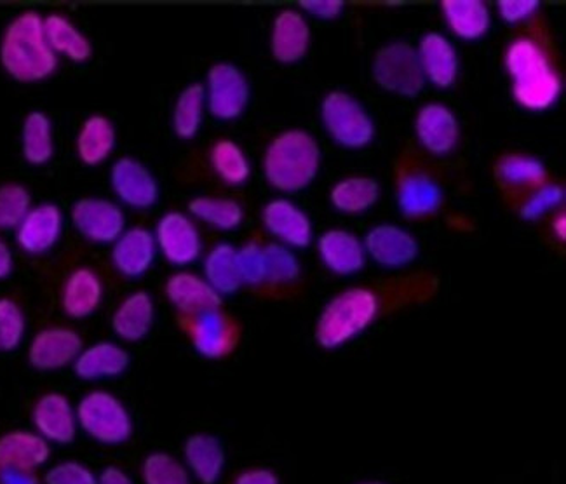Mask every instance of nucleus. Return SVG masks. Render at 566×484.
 I'll return each instance as SVG.
<instances>
[{"mask_svg":"<svg viewBox=\"0 0 566 484\" xmlns=\"http://www.w3.org/2000/svg\"><path fill=\"white\" fill-rule=\"evenodd\" d=\"M57 65L60 60L45 39L42 14L23 11L9 21L0 35V66L14 83H44Z\"/></svg>","mask_w":566,"mask_h":484,"instance_id":"obj_1","label":"nucleus"},{"mask_svg":"<svg viewBox=\"0 0 566 484\" xmlns=\"http://www.w3.org/2000/svg\"><path fill=\"white\" fill-rule=\"evenodd\" d=\"M504 65L514 102L525 111H551L562 98V75L537 41L517 39L511 42Z\"/></svg>","mask_w":566,"mask_h":484,"instance_id":"obj_2","label":"nucleus"},{"mask_svg":"<svg viewBox=\"0 0 566 484\" xmlns=\"http://www.w3.org/2000/svg\"><path fill=\"white\" fill-rule=\"evenodd\" d=\"M321 147L304 129H286L272 138L263 154V175L272 189L302 192L312 186L321 169Z\"/></svg>","mask_w":566,"mask_h":484,"instance_id":"obj_3","label":"nucleus"},{"mask_svg":"<svg viewBox=\"0 0 566 484\" xmlns=\"http://www.w3.org/2000/svg\"><path fill=\"white\" fill-rule=\"evenodd\" d=\"M377 316V295L368 287H349L321 311L314 337L323 349H340L374 325Z\"/></svg>","mask_w":566,"mask_h":484,"instance_id":"obj_4","label":"nucleus"},{"mask_svg":"<svg viewBox=\"0 0 566 484\" xmlns=\"http://www.w3.org/2000/svg\"><path fill=\"white\" fill-rule=\"evenodd\" d=\"M78 431L102 446L128 443L135 432L132 411L108 390H90L75 404Z\"/></svg>","mask_w":566,"mask_h":484,"instance_id":"obj_5","label":"nucleus"},{"mask_svg":"<svg viewBox=\"0 0 566 484\" xmlns=\"http://www.w3.org/2000/svg\"><path fill=\"white\" fill-rule=\"evenodd\" d=\"M321 120L335 144L350 150L368 147L377 128L361 103L345 91H332L321 102Z\"/></svg>","mask_w":566,"mask_h":484,"instance_id":"obj_6","label":"nucleus"},{"mask_svg":"<svg viewBox=\"0 0 566 484\" xmlns=\"http://www.w3.org/2000/svg\"><path fill=\"white\" fill-rule=\"evenodd\" d=\"M375 83L392 95L415 98L426 86L419 54L408 42H389L374 57Z\"/></svg>","mask_w":566,"mask_h":484,"instance_id":"obj_7","label":"nucleus"},{"mask_svg":"<svg viewBox=\"0 0 566 484\" xmlns=\"http://www.w3.org/2000/svg\"><path fill=\"white\" fill-rule=\"evenodd\" d=\"M206 107L218 120H235L247 112L251 86L247 74L234 63L220 62L206 75Z\"/></svg>","mask_w":566,"mask_h":484,"instance_id":"obj_8","label":"nucleus"},{"mask_svg":"<svg viewBox=\"0 0 566 484\" xmlns=\"http://www.w3.org/2000/svg\"><path fill=\"white\" fill-rule=\"evenodd\" d=\"M71 222L84 241L99 246H112L126 230V214L119 202L95 196L77 199L72 204Z\"/></svg>","mask_w":566,"mask_h":484,"instance_id":"obj_9","label":"nucleus"},{"mask_svg":"<svg viewBox=\"0 0 566 484\" xmlns=\"http://www.w3.org/2000/svg\"><path fill=\"white\" fill-rule=\"evenodd\" d=\"M153 232L157 253L165 256L172 267H189L201 256V232L190 214L168 211L159 218Z\"/></svg>","mask_w":566,"mask_h":484,"instance_id":"obj_10","label":"nucleus"},{"mask_svg":"<svg viewBox=\"0 0 566 484\" xmlns=\"http://www.w3.org/2000/svg\"><path fill=\"white\" fill-rule=\"evenodd\" d=\"M111 189L119 204L147 211L157 204L160 187L154 172L132 156H123L111 166Z\"/></svg>","mask_w":566,"mask_h":484,"instance_id":"obj_11","label":"nucleus"},{"mask_svg":"<svg viewBox=\"0 0 566 484\" xmlns=\"http://www.w3.org/2000/svg\"><path fill=\"white\" fill-rule=\"evenodd\" d=\"M83 347V338L75 329L50 326L33 335L27 350V359L33 370L51 373L74 365Z\"/></svg>","mask_w":566,"mask_h":484,"instance_id":"obj_12","label":"nucleus"},{"mask_svg":"<svg viewBox=\"0 0 566 484\" xmlns=\"http://www.w3.org/2000/svg\"><path fill=\"white\" fill-rule=\"evenodd\" d=\"M65 230V214L54 202H39L14 230L18 248L30 256H42L56 248Z\"/></svg>","mask_w":566,"mask_h":484,"instance_id":"obj_13","label":"nucleus"},{"mask_svg":"<svg viewBox=\"0 0 566 484\" xmlns=\"http://www.w3.org/2000/svg\"><path fill=\"white\" fill-rule=\"evenodd\" d=\"M33 431L53 446H66L77 438L78 422L75 404L62 392H45L33 402Z\"/></svg>","mask_w":566,"mask_h":484,"instance_id":"obj_14","label":"nucleus"},{"mask_svg":"<svg viewBox=\"0 0 566 484\" xmlns=\"http://www.w3.org/2000/svg\"><path fill=\"white\" fill-rule=\"evenodd\" d=\"M189 338L199 356L218 361L238 347L239 326L222 308H214L189 319Z\"/></svg>","mask_w":566,"mask_h":484,"instance_id":"obj_15","label":"nucleus"},{"mask_svg":"<svg viewBox=\"0 0 566 484\" xmlns=\"http://www.w3.org/2000/svg\"><path fill=\"white\" fill-rule=\"evenodd\" d=\"M263 227L272 238L290 250L311 246L314 238L311 218L298 204L286 198L272 199L262 211Z\"/></svg>","mask_w":566,"mask_h":484,"instance_id":"obj_16","label":"nucleus"},{"mask_svg":"<svg viewBox=\"0 0 566 484\" xmlns=\"http://www.w3.org/2000/svg\"><path fill=\"white\" fill-rule=\"evenodd\" d=\"M156 256L154 232L145 227H126L112 244V265L126 280H140L142 275L153 269Z\"/></svg>","mask_w":566,"mask_h":484,"instance_id":"obj_17","label":"nucleus"},{"mask_svg":"<svg viewBox=\"0 0 566 484\" xmlns=\"http://www.w3.org/2000/svg\"><path fill=\"white\" fill-rule=\"evenodd\" d=\"M420 145L432 156H450L460 144V124L443 103H427L415 119Z\"/></svg>","mask_w":566,"mask_h":484,"instance_id":"obj_18","label":"nucleus"},{"mask_svg":"<svg viewBox=\"0 0 566 484\" xmlns=\"http://www.w3.org/2000/svg\"><path fill=\"white\" fill-rule=\"evenodd\" d=\"M363 246H365L366 256L386 269L407 267L420 253L417 239L408 230L390 223H382L369 230Z\"/></svg>","mask_w":566,"mask_h":484,"instance_id":"obj_19","label":"nucleus"},{"mask_svg":"<svg viewBox=\"0 0 566 484\" xmlns=\"http://www.w3.org/2000/svg\"><path fill=\"white\" fill-rule=\"evenodd\" d=\"M165 293L172 308L187 319L222 308V296L214 292L202 275L192 272L180 271L169 275Z\"/></svg>","mask_w":566,"mask_h":484,"instance_id":"obj_20","label":"nucleus"},{"mask_svg":"<svg viewBox=\"0 0 566 484\" xmlns=\"http://www.w3.org/2000/svg\"><path fill=\"white\" fill-rule=\"evenodd\" d=\"M132 365V356L117 341L99 340L84 345L72 370L84 382H102L123 377Z\"/></svg>","mask_w":566,"mask_h":484,"instance_id":"obj_21","label":"nucleus"},{"mask_svg":"<svg viewBox=\"0 0 566 484\" xmlns=\"http://www.w3.org/2000/svg\"><path fill=\"white\" fill-rule=\"evenodd\" d=\"M311 48V27L305 14L284 9L272 21L271 53L275 62L295 65L307 56Z\"/></svg>","mask_w":566,"mask_h":484,"instance_id":"obj_22","label":"nucleus"},{"mask_svg":"<svg viewBox=\"0 0 566 484\" xmlns=\"http://www.w3.org/2000/svg\"><path fill=\"white\" fill-rule=\"evenodd\" d=\"M181 462L193 481L201 484H217L222 480L226 471V448L217 435L210 432H196L185 440Z\"/></svg>","mask_w":566,"mask_h":484,"instance_id":"obj_23","label":"nucleus"},{"mask_svg":"<svg viewBox=\"0 0 566 484\" xmlns=\"http://www.w3.org/2000/svg\"><path fill=\"white\" fill-rule=\"evenodd\" d=\"M156 320V304L150 293L138 290L120 299L111 317L115 337L126 344H136L148 337Z\"/></svg>","mask_w":566,"mask_h":484,"instance_id":"obj_24","label":"nucleus"},{"mask_svg":"<svg viewBox=\"0 0 566 484\" xmlns=\"http://www.w3.org/2000/svg\"><path fill=\"white\" fill-rule=\"evenodd\" d=\"M417 54L426 83L434 84L441 90H448L457 83L460 74L459 54L443 33H426Z\"/></svg>","mask_w":566,"mask_h":484,"instance_id":"obj_25","label":"nucleus"},{"mask_svg":"<svg viewBox=\"0 0 566 484\" xmlns=\"http://www.w3.org/2000/svg\"><path fill=\"white\" fill-rule=\"evenodd\" d=\"M103 295H105V287H103L102 277L93 269L78 267L66 275L60 302L65 316L84 320L98 311Z\"/></svg>","mask_w":566,"mask_h":484,"instance_id":"obj_26","label":"nucleus"},{"mask_svg":"<svg viewBox=\"0 0 566 484\" xmlns=\"http://www.w3.org/2000/svg\"><path fill=\"white\" fill-rule=\"evenodd\" d=\"M51 459V444L35 431L14 429L0 435V469L38 472Z\"/></svg>","mask_w":566,"mask_h":484,"instance_id":"obj_27","label":"nucleus"},{"mask_svg":"<svg viewBox=\"0 0 566 484\" xmlns=\"http://www.w3.org/2000/svg\"><path fill=\"white\" fill-rule=\"evenodd\" d=\"M317 253L325 267L337 275H353L366 265L363 241L349 230H326L317 241Z\"/></svg>","mask_w":566,"mask_h":484,"instance_id":"obj_28","label":"nucleus"},{"mask_svg":"<svg viewBox=\"0 0 566 484\" xmlns=\"http://www.w3.org/2000/svg\"><path fill=\"white\" fill-rule=\"evenodd\" d=\"M117 147V129L107 115H90L75 136V154L87 168H96L111 159Z\"/></svg>","mask_w":566,"mask_h":484,"instance_id":"obj_29","label":"nucleus"},{"mask_svg":"<svg viewBox=\"0 0 566 484\" xmlns=\"http://www.w3.org/2000/svg\"><path fill=\"white\" fill-rule=\"evenodd\" d=\"M44 32L57 60L65 57L72 63H86L95 53L91 39L65 14H45Z\"/></svg>","mask_w":566,"mask_h":484,"instance_id":"obj_30","label":"nucleus"},{"mask_svg":"<svg viewBox=\"0 0 566 484\" xmlns=\"http://www.w3.org/2000/svg\"><path fill=\"white\" fill-rule=\"evenodd\" d=\"M443 204V190L438 181L420 171H411L399 180V211L407 218H426Z\"/></svg>","mask_w":566,"mask_h":484,"instance_id":"obj_31","label":"nucleus"},{"mask_svg":"<svg viewBox=\"0 0 566 484\" xmlns=\"http://www.w3.org/2000/svg\"><path fill=\"white\" fill-rule=\"evenodd\" d=\"M21 157L33 168L51 162L54 157V128L50 115L32 111L21 123Z\"/></svg>","mask_w":566,"mask_h":484,"instance_id":"obj_32","label":"nucleus"},{"mask_svg":"<svg viewBox=\"0 0 566 484\" xmlns=\"http://www.w3.org/2000/svg\"><path fill=\"white\" fill-rule=\"evenodd\" d=\"M441 11L450 30L464 41H480L492 25L490 8L481 0H447Z\"/></svg>","mask_w":566,"mask_h":484,"instance_id":"obj_33","label":"nucleus"},{"mask_svg":"<svg viewBox=\"0 0 566 484\" xmlns=\"http://www.w3.org/2000/svg\"><path fill=\"white\" fill-rule=\"evenodd\" d=\"M205 277L218 295H234L241 290V272L238 265V248L229 242H220L211 248L210 253L205 259Z\"/></svg>","mask_w":566,"mask_h":484,"instance_id":"obj_34","label":"nucleus"},{"mask_svg":"<svg viewBox=\"0 0 566 484\" xmlns=\"http://www.w3.org/2000/svg\"><path fill=\"white\" fill-rule=\"evenodd\" d=\"M206 112H208V107H206L202 84H190V86L184 87L172 105V133L181 140H192L201 131Z\"/></svg>","mask_w":566,"mask_h":484,"instance_id":"obj_35","label":"nucleus"},{"mask_svg":"<svg viewBox=\"0 0 566 484\" xmlns=\"http://www.w3.org/2000/svg\"><path fill=\"white\" fill-rule=\"evenodd\" d=\"M380 199V186L375 178L350 177L338 181L329 192L333 208L345 214H361Z\"/></svg>","mask_w":566,"mask_h":484,"instance_id":"obj_36","label":"nucleus"},{"mask_svg":"<svg viewBox=\"0 0 566 484\" xmlns=\"http://www.w3.org/2000/svg\"><path fill=\"white\" fill-rule=\"evenodd\" d=\"M192 220L213 227L217 230H235L244 220V210L234 199L217 196H199L189 202Z\"/></svg>","mask_w":566,"mask_h":484,"instance_id":"obj_37","label":"nucleus"},{"mask_svg":"<svg viewBox=\"0 0 566 484\" xmlns=\"http://www.w3.org/2000/svg\"><path fill=\"white\" fill-rule=\"evenodd\" d=\"M210 162L217 177L230 187L244 186L251 177V165L241 145L220 140L211 147Z\"/></svg>","mask_w":566,"mask_h":484,"instance_id":"obj_38","label":"nucleus"},{"mask_svg":"<svg viewBox=\"0 0 566 484\" xmlns=\"http://www.w3.org/2000/svg\"><path fill=\"white\" fill-rule=\"evenodd\" d=\"M499 181L510 187L544 186L547 178L546 166L541 159L526 154H505L495 166Z\"/></svg>","mask_w":566,"mask_h":484,"instance_id":"obj_39","label":"nucleus"},{"mask_svg":"<svg viewBox=\"0 0 566 484\" xmlns=\"http://www.w3.org/2000/svg\"><path fill=\"white\" fill-rule=\"evenodd\" d=\"M144 484H193L181 459L168 452H153L145 456L140 467Z\"/></svg>","mask_w":566,"mask_h":484,"instance_id":"obj_40","label":"nucleus"},{"mask_svg":"<svg viewBox=\"0 0 566 484\" xmlns=\"http://www.w3.org/2000/svg\"><path fill=\"white\" fill-rule=\"evenodd\" d=\"M262 253L265 283L286 284L298 280L300 262L293 250L280 242H272L262 246Z\"/></svg>","mask_w":566,"mask_h":484,"instance_id":"obj_41","label":"nucleus"},{"mask_svg":"<svg viewBox=\"0 0 566 484\" xmlns=\"http://www.w3.org/2000/svg\"><path fill=\"white\" fill-rule=\"evenodd\" d=\"M32 193L21 183L0 186V230H17L32 210Z\"/></svg>","mask_w":566,"mask_h":484,"instance_id":"obj_42","label":"nucleus"},{"mask_svg":"<svg viewBox=\"0 0 566 484\" xmlns=\"http://www.w3.org/2000/svg\"><path fill=\"white\" fill-rule=\"evenodd\" d=\"M27 333V317L23 308L13 298H0V350H17Z\"/></svg>","mask_w":566,"mask_h":484,"instance_id":"obj_43","label":"nucleus"},{"mask_svg":"<svg viewBox=\"0 0 566 484\" xmlns=\"http://www.w3.org/2000/svg\"><path fill=\"white\" fill-rule=\"evenodd\" d=\"M98 474L78 460H62L44 472L42 484H96Z\"/></svg>","mask_w":566,"mask_h":484,"instance_id":"obj_44","label":"nucleus"},{"mask_svg":"<svg viewBox=\"0 0 566 484\" xmlns=\"http://www.w3.org/2000/svg\"><path fill=\"white\" fill-rule=\"evenodd\" d=\"M563 199H565V190L556 183H547V186H541V189L535 190L532 198L526 199L520 213L525 220H537L554 208H558Z\"/></svg>","mask_w":566,"mask_h":484,"instance_id":"obj_45","label":"nucleus"},{"mask_svg":"<svg viewBox=\"0 0 566 484\" xmlns=\"http://www.w3.org/2000/svg\"><path fill=\"white\" fill-rule=\"evenodd\" d=\"M238 265L242 284L256 286L265 283L262 246L256 242H248L244 246L238 248Z\"/></svg>","mask_w":566,"mask_h":484,"instance_id":"obj_46","label":"nucleus"},{"mask_svg":"<svg viewBox=\"0 0 566 484\" xmlns=\"http://www.w3.org/2000/svg\"><path fill=\"white\" fill-rule=\"evenodd\" d=\"M496 8L507 25H517V23H523L534 17L541 8V2L537 0H504V2H499Z\"/></svg>","mask_w":566,"mask_h":484,"instance_id":"obj_47","label":"nucleus"},{"mask_svg":"<svg viewBox=\"0 0 566 484\" xmlns=\"http://www.w3.org/2000/svg\"><path fill=\"white\" fill-rule=\"evenodd\" d=\"M345 2L342 0H307L300 2V13L311 14L319 20H333L338 18L344 11Z\"/></svg>","mask_w":566,"mask_h":484,"instance_id":"obj_48","label":"nucleus"},{"mask_svg":"<svg viewBox=\"0 0 566 484\" xmlns=\"http://www.w3.org/2000/svg\"><path fill=\"white\" fill-rule=\"evenodd\" d=\"M234 484H281V481L271 469L251 467L239 472Z\"/></svg>","mask_w":566,"mask_h":484,"instance_id":"obj_49","label":"nucleus"},{"mask_svg":"<svg viewBox=\"0 0 566 484\" xmlns=\"http://www.w3.org/2000/svg\"><path fill=\"white\" fill-rule=\"evenodd\" d=\"M0 484H42V480L38 472L0 469Z\"/></svg>","mask_w":566,"mask_h":484,"instance_id":"obj_50","label":"nucleus"},{"mask_svg":"<svg viewBox=\"0 0 566 484\" xmlns=\"http://www.w3.org/2000/svg\"><path fill=\"white\" fill-rule=\"evenodd\" d=\"M96 484H135V481L119 465H107L102 472H98V483Z\"/></svg>","mask_w":566,"mask_h":484,"instance_id":"obj_51","label":"nucleus"},{"mask_svg":"<svg viewBox=\"0 0 566 484\" xmlns=\"http://www.w3.org/2000/svg\"><path fill=\"white\" fill-rule=\"evenodd\" d=\"M14 271L13 250L4 238H0V281L8 280Z\"/></svg>","mask_w":566,"mask_h":484,"instance_id":"obj_52","label":"nucleus"},{"mask_svg":"<svg viewBox=\"0 0 566 484\" xmlns=\"http://www.w3.org/2000/svg\"><path fill=\"white\" fill-rule=\"evenodd\" d=\"M554 232H556V235H559V239H565V214H559V218L554 220Z\"/></svg>","mask_w":566,"mask_h":484,"instance_id":"obj_53","label":"nucleus"},{"mask_svg":"<svg viewBox=\"0 0 566 484\" xmlns=\"http://www.w3.org/2000/svg\"><path fill=\"white\" fill-rule=\"evenodd\" d=\"M356 484H389V483H384V481L368 480V481H359V483H356Z\"/></svg>","mask_w":566,"mask_h":484,"instance_id":"obj_54","label":"nucleus"}]
</instances>
